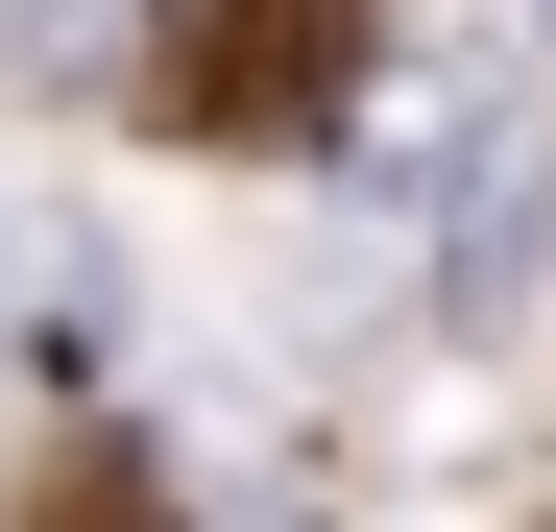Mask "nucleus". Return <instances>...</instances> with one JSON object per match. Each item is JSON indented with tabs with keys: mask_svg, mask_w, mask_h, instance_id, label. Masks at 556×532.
<instances>
[{
	"mask_svg": "<svg viewBox=\"0 0 556 532\" xmlns=\"http://www.w3.org/2000/svg\"><path fill=\"white\" fill-rule=\"evenodd\" d=\"M339 73H363V0H194L146 98H169V122H218V145H291Z\"/></svg>",
	"mask_w": 556,
	"mask_h": 532,
	"instance_id": "f257e3e1",
	"label": "nucleus"
},
{
	"mask_svg": "<svg viewBox=\"0 0 556 532\" xmlns=\"http://www.w3.org/2000/svg\"><path fill=\"white\" fill-rule=\"evenodd\" d=\"M25 532H169V508H146V484H98V460H73V484H49Z\"/></svg>",
	"mask_w": 556,
	"mask_h": 532,
	"instance_id": "20e7f679",
	"label": "nucleus"
},
{
	"mask_svg": "<svg viewBox=\"0 0 556 532\" xmlns=\"http://www.w3.org/2000/svg\"><path fill=\"white\" fill-rule=\"evenodd\" d=\"M532 266H556V169L484 145V169H459V291H532Z\"/></svg>",
	"mask_w": 556,
	"mask_h": 532,
	"instance_id": "7ed1b4c3",
	"label": "nucleus"
},
{
	"mask_svg": "<svg viewBox=\"0 0 556 532\" xmlns=\"http://www.w3.org/2000/svg\"><path fill=\"white\" fill-rule=\"evenodd\" d=\"M0 73L98 98V73H169V25H146V0H0Z\"/></svg>",
	"mask_w": 556,
	"mask_h": 532,
	"instance_id": "f03ea898",
	"label": "nucleus"
},
{
	"mask_svg": "<svg viewBox=\"0 0 556 532\" xmlns=\"http://www.w3.org/2000/svg\"><path fill=\"white\" fill-rule=\"evenodd\" d=\"M0 315H25V242H0Z\"/></svg>",
	"mask_w": 556,
	"mask_h": 532,
	"instance_id": "39448f33",
	"label": "nucleus"
}]
</instances>
